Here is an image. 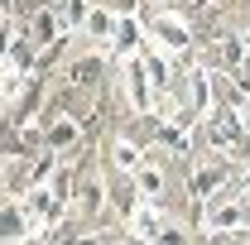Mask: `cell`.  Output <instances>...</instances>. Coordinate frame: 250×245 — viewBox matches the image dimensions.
Listing matches in <instances>:
<instances>
[{"label": "cell", "mask_w": 250, "mask_h": 245, "mask_svg": "<svg viewBox=\"0 0 250 245\" xmlns=\"http://www.w3.org/2000/svg\"><path fill=\"white\" fill-rule=\"evenodd\" d=\"M116 29H121V10H111V5H96L92 20H87V29H82V39H87V48L111 53V48H116Z\"/></svg>", "instance_id": "9c48e42d"}, {"label": "cell", "mask_w": 250, "mask_h": 245, "mask_svg": "<svg viewBox=\"0 0 250 245\" xmlns=\"http://www.w3.org/2000/svg\"><path fill=\"white\" fill-rule=\"evenodd\" d=\"M106 67H111V53H101V48L77 53V58H72V67H67V87H72V92L101 87V82H106Z\"/></svg>", "instance_id": "ba28073f"}, {"label": "cell", "mask_w": 250, "mask_h": 245, "mask_svg": "<svg viewBox=\"0 0 250 245\" xmlns=\"http://www.w3.org/2000/svg\"><path fill=\"white\" fill-rule=\"evenodd\" d=\"M236 116H241V125H246V135H250V101H246V106H236Z\"/></svg>", "instance_id": "ffe728a7"}, {"label": "cell", "mask_w": 250, "mask_h": 245, "mask_svg": "<svg viewBox=\"0 0 250 245\" xmlns=\"http://www.w3.org/2000/svg\"><path fill=\"white\" fill-rule=\"evenodd\" d=\"M130 178H135V187H140L145 202H164L168 197V163H159V159H145Z\"/></svg>", "instance_id": "7c38bea8"}, {"label": "cell", "mask_w": 250, "mask_h": 245, "mask_svg": "<svg viewBox=\"0 0 250 245\" xmlns=\"http://www.w3.org/2000/svg\"><path fill=\"white\" fill-rule=\"evenodd\" d=\"M34 236V216L20 197H5V212H0V241L5 245H20Z\"/></svg>", "instance_id": "30bf717a"}, {"label": "cell", "mask_w": 250, "mask_h": 245, "mask_svg": "<svg viewBox=\"0 0 250 245\" xmlns=\"http://www.w3.org/2000/svg\"><path fill=\"white\" fill-rule=\"evenodd\" d=\"M154 140L173 154V159H188L192 144H197V140H192V130H188V121H154Z\"/></svg>", "instance_id": "4fadbf2b"}, {"label": "cell", "mask_w": 250, "mask_h": 245, "mask_svg": "<svg viewBox=\"0 0 250 245\" xmlns=\"http://www.w3.org/2000/svg\"><path fill=\"white\" fill-rule=\"evenodd\" d=\"M145 159H149V154H145V135H130V125H125L121 135L111 140V168H116V173H135Z\"/></svg>", "instance_id": "8fae6325"}, {"label": "cell", "mask_w": 250, "mask_h": 245, "mask_svg": "<svg viewBox=\"0 0 250 245\" xmlns=\"http://www.w3.org/2000/svg\"><path fill=\"white\" fill-rule=\"evenodd\" d=\"M149 48L168 53V58H188L192 43H197V29H192V15L188 10H149Z\"/></svg>", "instance_id": "6da1fadb"}, {"label": "cell", "mask_w": 250, "mask_h": 245, "mask_svg": "<svg viewBox=\"0 0 250 245\" xmlns=\"http://www.w3.org/2000/svg\"><path fill=\"white\" fill-rule=\"evenodd\" d=\"M140 62H145V72H149L154 92H168V87H173V72H178V58H168V53H159V48H149V43H145Z\"/></svg>", "instance_id": "2e32d148"}, {"label": "cell", "mask_w": 250, "mask_h": 245, "mask_svg": "<svg viewBox=\"0 0 250 245\" xmlns=\"http://www.w3.org/2000/svg\"><path fill=\"white\" fill-rule=\"evenodd\" d=\"M82 130H87V125L77 121L72 111H53L48 121L39 125V135H43V149H53V154L77 149V144H82Z\"/></svg>", "instance_id": "52a82bcc"}, {"label": "cell", "mask_w": 250, "mask_h": 245, "mask_svg": "<svg viewBox=\"0 0 250 245\" xmlns=\"http://www.w3.org/2000/svg\"><path fill=\"white\" fill-rule=\"evenodd\" d=\"M250 226V202L236 192V197H217V202H207V207H197V231L202 236H212V241H221V236H241Z\"/></svg>", "instance_id": "7a4b0ae2"}, {"label": "cell", "mask_w": 250, "mask_h": 245, "mask_svg": "<svg viewBox=\"0 0 250 245\" xmlns=\"http://www.w3.org/2000/svg\"><path fill=\"white\" fill-rule=\"evenodd\" d=\"M92 10H96L92 0H62V5H58L62 29H67V34H82V29H87V20H92Z\"/></svg>", "instance_id": "e0dca14e"}, {"label": "cell", "mask_w": 250, "mask_h": 245, "mask_svg": "<svg viewBox=\"0 0 250 245\" xmlns=\"http://www.w3.org/2000/svg\"><path fill=\"white\" fill-rule=\"evenodd\" d=\"M164 226H168V212H164V202H140L135 212L125 216V236H130L135 245H159Z\"/></svg>", "instance_id": "8992f818"}, {"label": "cell", "mask_w": 250, "mask_h": 245, "mask_svg": "<svg viewBox=\"0 0 250 245\" xmlns=\"http://www.w3.org/2000/svg\"><path fill=\"white\" fill-rule=\"evenodd\" d=\"M202 140H207V149L217 154V159H236V154L246 149V125H241V116L236 111H221L217 121H207V130H202Z\"/></svg>", "instance_id": "277c9868"}, {"label": "cell", "mask_w": 250, "mask_h": 245, "mask_svg": "<svg viewBox=\"0 0 250 245\" xmlns=\"http://www.w3.org/2000/svg\"><path fill=\"white\" fill-rule=\"evenodd\" d=\"M106 207H111V183L92 168V178H87L82 192H77V212H82V216H101Z\"/></svg>", "instance_id": "5bb4252c"}, {"label": "cell", "mask_w": 250, "mask_h": 245, "mask_svg": "<svg viewBox=\"0 0 250 245\" xmlns=\"http://www.w3.org/2000/svg\"><path fill=\"white\" fill-rule=\"evenodd\" d=\"M62 34H67V29H62V15H58V5H43V10H39V15L29 20V39L39 43V48L58 43Z\"/></svg>", "instance_id": "9a60e30c"}, {"label": "cell", "mask_w": 250, "mask_h": 245, "mask_svg": "<svg viewBox=\"0 0 250 245\" xmlns=\"http://www.w3.org/2000/svg\"><path fill=\"white\" fill-rule=\"evenodd\" d=\"M188 116H197V121H217V116H221L217 82H212V72H207L202 62L188 67Z\"/></svg>", "instance_id": "5b68a950"}, {"label": "cell", "mask_w": 250, "mask_h": 245, "mask_svg": "<svg viewBox=\"0 0 250 245\" xmlns=\"http://www.w3.org/2000/svg\"><path fill=\"white\" fill-rule=\"evenodd\" d=\"M236 192H241V197H246V202H250V163H246V168H241V173H236Z\"/></svg>", "instance_id": "d6986e66"}, {"label": "cell", "mask_w": 250, "mask_h": 245, "mask_svg": "<svg viewBox=\"0 0 250 245\" xmlns=\"http://www.w3.org/2000/svg\"><path fill=\"white\" fill-rule=\"evenodd\" d=\"M231 178H236V173H231V159H217V154L197 159V163L188 168V192H192V207H207V202L226 197Z\"/></svg>", "instance_id": "3957f363"}, {"label": "cell", "mask_w": 250, "mask_h": 245, "mask_svg": "<svg viewBox=\"0 0 250 245\" xmlns=\"http://www.w3.org/2000/svg\"><path fill=\"white\" fill-rule=\"evenodd\" d=\"M246 245H250V241H246Z\"/></svg>", "instance_id": "7402d4cb"}, {"label": "cell", "mask_w": 250, "mask_h": 245, "mask_svg": "<svg viewBox=\"0 0 250 245\" xmlns=\"http://www.w3.org/2000/svg\"><path fill=\"white\" fill-rule=\"evenodd\" d=\"M145 5H149V10H188L192 0H145Z\"/></svg>", "instance_id": "ac0fdd59"}, {"label": "cell", "mask_w": 250, "mask_h": 245, "mask_svg": "<svg viewBox=\"0 0 250 245\" xmlns=\"http://www.w3.org/2000/svg\"><path fill=\"white\" fill-rule=\"evenodd\" d=\"M246 34H250V10H246Z\"/></svg>", "instance_id": "44dd1931"}]
</instances>
